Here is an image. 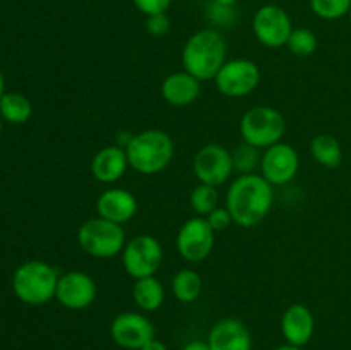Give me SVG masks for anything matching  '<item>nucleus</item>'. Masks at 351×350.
I'll list each match as a JSON object with an SVG mask.
<instances>
[{"instance_id": "obj_22", "label": "nucleus", "mask_w": 351, "mask_h": 350, "mask_svg": "<svg viewBox=\"0 0 351 350\" xmlns=\"http://www.w3.org/2000/svg\"><path fill=\"white\" fill-rule=\"evenodd\" d=\"M202 287V278L197 271L189 270V268H184V270L177 271L173 278H171V292H173L175 299L184 304H191L195 299L201 295Z\"/></svg>"}, {"instance_id": "obj_23", "label": "nucleus", "mask_w": 351, "mask_h": 350, "mask_svg": "<svg viewBox=\"0 0 351 350\" xmlns=\"http://www.w3.org/2000/svg\"><path fill=\"white\" fill-rule=\"evenodd\" d=\"M0 115L9 124H16V126L26 124L33 115V105L21 93H5L0 100Z\"/></svg>"}, {"instance_id": "obj_25", "label": "nucleus", "mask_w": 351, "mask_h": 350, "mask_svg": "<svg viewBox=\"0 0 351 350\" xmlns=\"http://www.w3.org/2000/svg\"><path fill=\"white\" fill-rule=\"evenodd\" d=\"M287 48L297 57H311L317 50V36L308 27H297L291 31Z\"/></svg>"}, {"instance_id": "obj_20", "label": "nucleus", "mask_w": 351, "mask_h": 350, "mask_svg": "<svg viewBox=\"0 0 351 350\" xmlns=\"http://www.w3.org/2000/svg\"><path fill=\"white\" fill-rule=\"evenodd\" d=\"M132 299L141 311L153 312L163 305L165 287L156 277H146L136 280L132 288Z\"/></svg>"}, {"instance_id": "obj_2", "label": "nucleus", "mask_w": 351, "mask_h": 350, "mask_svg": "<svg viewBox=\"0 0 351 350\" xmlns=\"http://www.w3.org/2000/svg\"><path fill=\"white\" fill-rule=\"evenodd\" d=\"M225 36L218 30H199L185 41L182 50L184 71L194 75L201 82L215 81L216 74L226 62Z\"/></svg>"}, {"instance_id": "obj_27", "label": "nucleus", "mask_w": 351, "mask_h": 350, "mask_svg": "<svg viewBox=\"0 0 351 350\" xmlns=\"http://www.w3.org/2000/svg\"><path fill=\"white\" fill-rule=\"evenodd\" d=\"M312 12L326 21H336L348 16L351 0H311Z\"/></svg>"}, {"instance_id": "obj_6", "label": "nucleus", "mask_w": 351, "mask_h": 350, "mask_svg": "<svg viewBox=\"0 0 351 350\" xmlns=\"http://www.w3.org/2000/svg\"><path fill=\"white\" fill-rule=\"evenodd\" d=\"M77 242L86 254L96 259H110L125 247V232L119 223L101 216L86 220L77 230Z\"/></svg>"}, {"instance_id": "obj_28", "label": "nucleus", "mask_w": 351, "mask_h": 350, "mask_svg": "<svg viewBox=\"0 0 351 350\" xmlns=\"http://www.w3.org/2000/svg\"><path fill=\"white\" fill-rule=\"evenodd\" d=\"M206 16H208V19L211 21L213 24H216V26H230V24H233V21H235L237 14L233 7L211 2L208 5V9H206Z\"/></svg>"}, {"instance_id": "obj_15", "label": "nucleus", "mask_w": 351, "mask_h": 350, "mask_svg": "<svg viewBox=\"0 0 351 350\" xmlns=\"http://www.w3.org/2000/svg\"><path fill=\"white\" fill-rule=\"evenodd\" d=\"M208 343L211 350H252V335L243 321L225 318L213 326Z\"/></svg>"}, {"instance_id": "obj_37", "label": "nucleus", "mask_w": 351, "mask_h": 350, "mask_svg": "<svg viewBox=\"0 0 351 350\" xmlns=\"http://www.w3.org/2000/svg\"><path fill=\"white\" fill-rule=\"evenodd\" d=\"M0 132H2V120H0Z\"/></svg>"}, {"instance_id": "obj_32", "label": "nucleus", "mask_w": 351, "mask_h": 350, "mask_svg": "<svg viewBox=\"0 0 351 350\" xmlns=\"http://www.w3.org/2000/svg\"><path fill=\"white\" fill-rule=\"evenodd\" d=\"M182 350H211L209 349L208 342H202V340H192Z\"/></svg>"}, {"instance_id": "obj_34", "label": "nucleus", "mask_w": 351, "mask_h": 350, "mask_svg": "<svg viewBox=\"0 0 351 350\" xmlns=\"http://www.w3.org/2000/svg\"><path fill=\"white\" fill-rule=\"evenodd\" d=\"M273 350H302V347H295V345H290V343H285V345L276 347V349Z\"/></svg>"}, {"instance_id": "obj_30", "label": "nucleus", "mask_w": 351, "mask_h": 350, "mask_svg": "<svg viewBox=\"0 0 351 350\" xmlns=\"http://www.w3.org/2000/svg\"><path fill=\"white\" fill-rule=\"evenodd\" d=\"M170 17L167 16V12L161 14H153V16L146 17V30L147 33L153 34V36H165L170 31Z\"/></svg>"}, {"instance_id": "obj_19", "label": "nucleus", "mask_w": 351, "mask_h": 350, "mask_svg": "<svg viewBox=\"0 0 351 350\" xmlns=\"http://www.w3.org/2000/svg\"><path fill=\"white\" fill-rule=\"evenodd\" d=\"M201 95V81L189 72H173L161 84V96L171 106H187Z\"/></svg>"}, {"instance_id": "obj_14", "label": "nucleus", "mask_w": 351, "mask_h": 350, "mask_svg": "<svg viewBox=\"0 0 351 350\" xmlns=\"http://www.w3.org/2000/svg\"><path fill=\"white\" fill-rule=\"evenodd\" d=\"M98 288L96 281L84 271H67L58 277L55 299L71 311H81L95 302Z\"/></svg>"}, {"instance_id": "obj_29", "label": "nucleus", "mask_w": 351, "mask_h": 350, "mask_svg": "<svg viewBox=\"0 0 351 350\" xmlns=\"http://www.w3.org/2000/svg\"><path fill=\"white\" fill-rule=\"evenodd\" d=\"M206 220H208V223L211 225V229L215 230V232H225V230H228V226L233 223V218H232V213L228 211V208L226 206H218L216 209H213L211 213H209L208 216H204Z\"/></svg>"}, {"instance_id": "obj_13", "label": "nucleus", "mask_w": 351, "mask_h": 350, "mask_svg": "<svg viewBox=\"0 0 351 350\" xmlns=\"http://www.w3.org/2000/svg\"><path fill=\"white\" fill-rule=\"evenodd\" d=\"M113 342L125 350H141L154 338V326L141 312L125 311L117 316L110 326Z\"/></svg>"}, {"instance_id": "obj_9", "label": "nucleus", "mask_w": 351, "mask_h": 350, "mask_svg": "<svg viewBox=\"0 0 351 350\" xmlns=\"http://www.w3.org/2000/svg\"><path fill=\"white\" fill-rule=\"evenodd\" d=\"M293 30L290 14L283 7L274 5V3L259 7L252 17L254 36L267 48L287 47Z\"/></svg>"}, {"instance_id": "obj_7", "label": "nucleus", "mask_w": 351, "mask_h": 350, "mask_svg": "<svg viewBox=\"0 0 351 350\" xmlns=\"http://www.w3.org/2000/svg\"><path fill=\"white\" fill-rule=\"evenodd\" d=\"M163 246L153 235H137L122 250L123 270L134 280L154 277L163 264Z\"/></svg>"}, {"instance_id": "obj_18", "label": "nucleus", "mask_w": 351, "mask_h": 350, "mask_svg": "<svg viewBox=\"0 0 351 350\" xmlns=\"http://www.w3.org/2000/svg\"><path fill=\"white\" fill-rule=\"evenodd\" d=\"M129 168V158L123 148L106 146L101 148L91 160V174L101 184H115L125 175Z\"/></svg>"}, {"instance_id": "obj_5", "label": "nucleus", "mask_w": 351, "mask_h": 350, "mask_svg": "<svg viewBox=\"0 0 351 350\" xmlns=\"http://www.w3.org/2000/svg\"><path fill=\"white\" fill-rule=\"evenodd\" d=\"M287 134V120L280 110L273 106H254L247 110L240 119V136L243 143L266 150L273 144L281 143Z\"/></svg>"}, {"instance_id": "obj_1", "label": "nucleus", "mask_w": 351, "mask_h": 350, "mask_svg": "<svg viewBox=\"0 0 351 350\" xmlns=\"http://www.w3.org/2000/svg\"><path fill=\"white\" fill-rule=\"evenodd\" d=\"M273 187L259 174L239 175L226 192V208L232 213L233 223L243 229L259 225L273 208Z\"/></svg>"}, {"instance_id": "obj_8", "label": "nucleus", "mask_w": 351, "mask_h": 350, "mask_svg": "<svg viewBox=\"0 0 351 350\" xmlns=\"http://www.w3.org/2000/svg\"><path fill=\"white\" fill-rule=\"evenodd\" d=\"M216 88L228 98H243L257 89L261 82V71L256 62L249 58L226 60L215 78Z\"/></svg>"}, {"instance_id": "obj_12", "label": "nucleus", "mask_w": 351, "mask_h": 350, "mask_svg": "<svg viewBox=\"0 0 351 350\" xmlns=\"http://www.w3.org/2000/svg\"><path fill=\"white\" fill-rule=\"evenodd\" d=\"M300 170L297 150L288 143H276L266 148L261 156V175L271 185H285L293 180Z\"/></svg>"}, {"instance_id": "obj_26", "label": "nucleus", "mask_w": 351, "mask_h": 350, "mask_svg": "<svg viewBox=\"0 0 351 350\" xmlns=\"http://www.w3.org/2000/svg\"><path fill=\"white\" fill-rule=\"evenodd\" d=\"M233 156V168L239 172L240 175L256 174V168H261V154L259 150L250 144L242 143L237 146V150L232 153Z\"/></svg>"}, {"instance_id": "obj_16", "label": "nucleus", "mask_w": 351, "mask_h": 350, "mask_svg": "<svg viewBox=\"0 0 351 350\" xmlns=\"http://www.w3.org/2000/svg\"><path fill=\"white\" fill-rule=\"evenodd\" d=\"M96 211L101 218L123 225L136 216L137 199L127 189H108L96 201Z\"/></svg>"}, {"instance_id": "obj_4", "label": "nucleus", "mask_w": 351, "mask_h": 350, "mask_svg": "<svg viewBox=\"0 0 351 350\" xmlns=\"http://www.w3.org/2000/svg\"><path fill=\"white\" fill-rule=\"evenodd\" d=\"M58 275L43 261H26L12 277V290L21 302L29 305H43L55 299Z\"/></svg>"}, {"instance_id": "obj_38", "label": "nucleus", "mask_w": 351, "mask_h": 350, "mask_svg": "<svg viewBox=\"0 0 351 350\" xmlns=\"http://www.w3.org/2000/svg\"><path fill=\"white\" fill-rule=\"evenodd\" d=\"M348 16H350V21H351V10H350V14H348Z\"/></svg>"}, {"instance_id": "obj_21", "label": "nucleus", "mask_w": 351, "mask_h": 350, "mask_svg": "<svg viewBox=\"0 0 351 350\" xmlns=\"http://www.w3.org/2000/svg\"><path fill=\"white\" fill-rule=\"evenodd\" d=\"M311 153L326 168H338L343 161L341 143L331 134H317L311 141Z\"/></svg>"}, {"instance_id": "obj_24", "label": "nucleus", "mask_w": 351, "mask_h": 350, "mask_svg": "<svg viewBox=\"0 0 351 350\" xmlns=\"http://www.w3.org/2000/svg\"><path fill=\"white\" fill-rule=\"evenodd\" d=\"M218 187L199 182L191 192V206L199 216H208L213 209L218 208Z\"/></svg>"}, {"instance_id": "obj_33", "label": "nucleus", "mask_w": 351, "mask_h": 350, "mask_svg": "<svg viewBox=\"0 0 351 350\" xmlns=\"http://www.w3.org/2000/svg\"><path fill=\"white\" fill-rule=\"evenodd\" d=\"M141 350H168V347L165 345L163 342H160V340L153 338L151 342H147Z\"/></svg>"}, {"instance_id": "obj_3", "label": "nucleus", "mask_w": 351, "mask_h": 350, "mask_svg": "<svg viewBox=\"0 0 351 350\" xmlns=\"http://www.w3.org/2000/svg\"><path fill=\"white\" fill-rule=\"evenodd\" d=\"M129 167L141 175H154L171 163L175 154L173 139L161 129H146L134 134L125 148Z\"/></svg>"}, {"instance_id": "obj_35", "label": "nucleus", "mask_w": 351, "mask_h": 350, "mask_svg": "<svg viewBox=\"0 0 351 350\" xmlns=\"http://www.w3.org/2000/svg\"><path fill=\"white\" fill-rule=\"evenodd\" d=\"M3 95H5V81H3V74L0 71V100H2Z\"/></svg>"}, {"instance_id": "obj_36", "label": "nucleus", "mask_w": 351, "mask_h": 350, "mask_svg": "<svg viewBox=\"0 0 351 350\" xmlns=\"http://www.w3.org/2000/svg\"><path fill=\"white\" fill-rule=\"evenodd\" d=\"M213 2H216V3H221V5H228V7H233V5H235L237 2H239V0H213Z\"/></svg>"}, {"instance_id": "obj_31", "label": "nucleus", "mask_w": 351, "mask_h": 350, "mask_svg": "<svg viewBox=\"0 0 351 350\" xmlns=\"http://www.w3.org/2000/svg\"><path fill=\"white\" fill-rule=\"evenodd\" d=\"M132 3L147 17L153 14L167 12L171 5V0H132Z\"/></svg>"}, {"instance_id": "obj_17", "label": "nucleus", "mask_w": 351, "mask_h": 350, "mask_svg": "<svg viewBox=\"0 0 351 350\" xmlns=\"http://www.w3.org/2000/svg\"><path fill=\"white\" fill-rule=\"evenodd\" d=\"M314 329L315 319L307 305L291 304L281 316V333L290 345H307L314 336Z\"/></svg>"}, {"instance_id": "obj_10", "label": "nucleus", "mask_w": 351, "mask_h": 350, "mask_svg": "<svg viewBox=\"0 0 351 350\" xmlns=\"http://www.w3.org/2000/svg\"><path fill=\"white\" fill-rule=\"evenodd\" d=\"M215 233L204 216L187 220L177 233L178 254L189 263H201L213 253Z\"/></svg>"}, {"instance_id": "obj_11", "label": "nucleus", "mask_w": 351, "mask_h": 350, "mask_svg": "<svg viewBox=\"0 0 351 350\" xmlns=\"http://www.w3.org/2000/svg\"><path fill=\"white\" fill-rule=\"evenodd\" d=\"M233 156L221 144H206L194 156V174L201 184L219 187L233 174Z\"/></svg>"}]
</instances>
